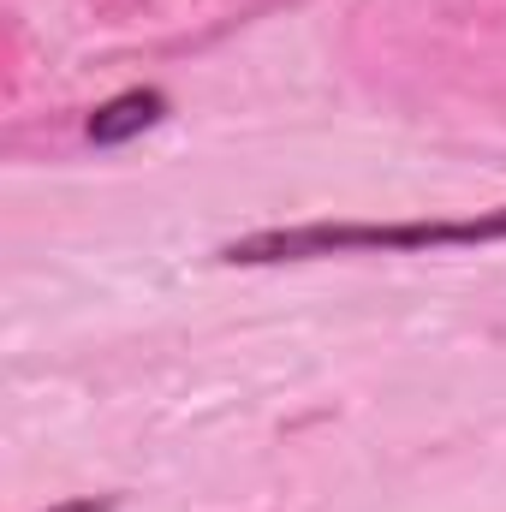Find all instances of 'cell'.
<instances>
[{
    "mask_svg": "<svg viewBox=\"0 0 506 512\" xmlns=\"http://www.w3.org/2000/svg\"><path fill=\"white\" fill-rule=\"evenodd\" d=\"M506 245V203L477 215H417V221H304V227H262L233 245L221 262L233 268H280V262H322V256H423Z\"/></svg>",
    "mask_w": 506,
    "mask_h": 512,
    "instance_id": "1",
    "label": "cell"
},
{
    "mask_svg": "<svg viewBox=\"0 0 506 512\" xmlns=\"http://www.w3.org/2000/svg\"><path fill=\"white\" fill-rule=\"evenodd\" d=\"M161 120H167V96L161 90H120L84 120V137L96 149H120V143H137L143 131H155Z\"/></svg>",
    "mask_w": 506,
    "mask_h": 512,
    "instance_id": "2",
    "label": "cell"
},
{
    "mask_svg": "<svg viewBox=\"0 0 506 512\" xmlns=\"http://www.w3.org/2000/svg\"><path fill=\"white\" fill-rule=\"evenodd\" d=\"M48 512H114V501H108V495H102V501H96V495H78V501H60V507H48Z\"/></svg>",
    "mask_w": 506,
    "mask_h": 512,
    "instance_id": "3",
    "label": "cell"
}]
</instances>
